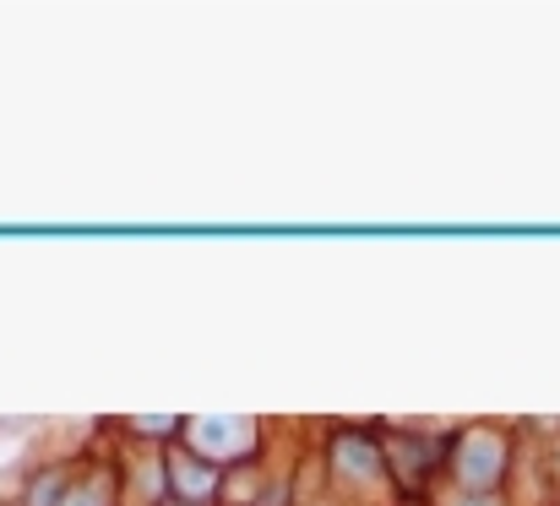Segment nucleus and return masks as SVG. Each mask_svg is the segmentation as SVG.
I'll return each instance as SVG.
<instances>
[{"instance_id": "obj_1", "label": "nucleus", "mask_w": 560, "mask_h": 506, "mask_svg": "<svg viewBox=\"0 0 560 506\" xmlns=\"http://www.w3.org/2000/svg\"><path fill=\"white\" fill-rule=\"evenodd\" d=\"M506 463H512V441L501 430H490V425H468L452 441V474L474 496H495V485L506 480Z\"/></svg>"}, {"instance_id": "obj_2", "label": "nucleus", "mask_w": 560, "mask_h": 506, "mask_svg": "<svg viewBox=\"0 0 560 506\" xmlns=\"http://www.w3.org/2000/svg\"><path fill=\"white\" fill-rule=\"evenodd\" d=\"M190 452H201L207 463H250L256 452V425L250 419H223V414H207L186 425Z\"/></svg>"}, {"instance_id": "obj_3", "label": "nucleus", "mask_w": 560, "mask_h": 506, "mask_svg": "<svg viewBox=\"0 0 560 506\" xmlns=\"http://www.w3.org/2000/svg\"><path fill=\"white\" fill-rule=\"evenodd\" d=\"M164 480H170L175 502H186V506H207L223 491V469L207 463V458L190 452V447H170V452H164Z\"/></svg>"}, {"instance_id": "obj_4", "label": "nucleus", "mask_w": 560, "mask_h": 506, "mask_svg": "<svg viewBox=\"0 0 560 506\" xmlns=\"http://www.w3.org/2000/svg\"><path fill=\"white\" fill-rule=\"evenodd\" d=\"M386 463H392V474H397V485L402 491H419L435 469H441V458H446V441H430V436H392L386 447Z\"/></svg>"}, {"instance_id": "obj_5", "label": "nucleus", "mask_w": 560, "mask_h": 506, "mask_svg": "<svg viewBox=\"0 0 560 506\" xmlns=\"http://www.w3.org/2000/svg\"><path fill=\"white\" fill-rule=\"evenodd\" d=\"M332 469H338V480H349V485H371L375 474L386 469V452H381V441L365 436V430H338V436H332Z\"/></svg>"}, {"instance_id": "obj_6", "label": "nucleus", "mask_w": 560, "mask_h": 506, "mask_svg": "<svg viewBox=\"0 0 560 506\" xmlns=\"http://www.w3.org/2000/svg\"><path fill=\"white\" fill-rule=\"evenodd\" d=\"M115 496H120V474L104 463V469H88L82 480H71L60 506H115Z\"/></svg>"}, {"instance_id": "obj_7", "label": "nucleus", "mask_w": 560, "mask_h": 506, "mask_svg": "<svg viewBox=\"0 0 560 506\" xmlns=\"http://www.w3.org/2000/svg\"><path fill=\"white\" fill-rule=\"evenodd\" d=\"M66 474H55V469H44L33 485H27V506H60V496H66Z\"/></svg>"}, {"instance_id": "obj_8", "label": "nucleus", "mask_w": 560, "mask_h": 506, "mask_svg": "<svg viewBox=\"0 0 560 506\" xmlns=\"http://www.w3.org/2000/svg\"><path fill=\"white\" fill-rule=\"evenodd\" d=\"M289 496H294V491H289V480H278V485H272V491H261L256 502L261 506H289Z\"/></svg>"}, {"instance_id": "obj_9", "label": "nucleus", "mask_w": 560, "mask_h": 506, "mask_svg": "<svg viewBox=\"0 0 560 506\" xmlns=\"http://www.w3.org/2000/svg\"><path fill=\"white\" fill-rule=\"evenodd\" d=\"M452 506H506V502H501V496H474V491H468V496H457Z\"/></svg>"}, {"instance_id": "obj_10", "label": "nucleus", "mask_w": 560, "mask_h": 506, "mask_svg": "<svg viewBox=\"0 0 560 506\" xmlns=\"http://www.w3.org/2000/svg\"><path fill=\"white\" fill-rule=\"evenodd\" d=\"M159 506H186V502H159Z\"/></svg>"}, {"instance_id": "obj_11", "label": "nucleus", "mask_w": 560, "mask_h": 506, "mask_svg": "<svg viewBox=\"0 0 560 506\" xmlns=\"http://www.w3.org/2000/svg\"><path fill=\"white\" fill-rule=\"evenodd\" d=\"M556 469H560V452H556Z\"/></svg>"}]
</instances>
